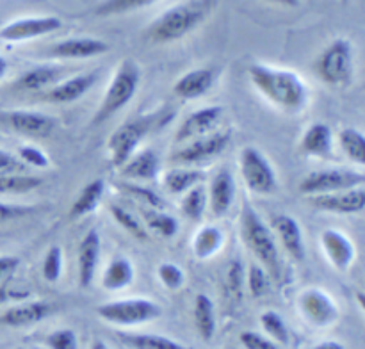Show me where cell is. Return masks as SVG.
I'll return each instance as SVG.
<instances>
[{"label":"cell","instance_id":"cell-1","mask_svg":"<svg viewBox=\"0 0 365 349\" xmlns=\"http://www.w3.org/2000/svg\"><path fill=\"white\" fill-rule=\"evenodd\" d=\"M250 78L266 98L285 110H299L307 102V88L298 73L278 68L252 64Z\"/></svg>","mask_w":365,"mask_h":349},{"label":"cell","instance_id":"cell-2","mask_svg":"<svg viewBox=\"0 0 365 349\" xmlns=\"http://www.w3.org/2000/svg\"><path fill=\"white\" fill-rule=\"evenodd\" d=\"M210 0H187L171 7L146 27L145 34L152 43H171L195 31L209 13Z\"/></svg>","mask_w":365,"mask_h":349},{"label":"cell","instance_id":"cell-3","mask_svg":"<svg viewBox=\"0 0 365 349\" xmlns=\"http://www.w3.org/2000/svg\"><path fill=\"white\" fill-rule=\"evenodd\" d=\"M241 230L246 244H248L250 249L255 253L257 259L267 267V271H269V274L274 280H280L282 266L277 242H274L273 235H271L266 223L260 219L259 214H257L248 203H245V207H242Z\"/></svg>","mask_w":365,"mask_h":349},{"label":"cell","instance_id":"cell-4","mask_svg":"<svg viewBox=\"0 0 365 349\" xmlns=\"http://www.w3.org/2000/svg\"><path fill=\"white\" fill-rule=\"evenodd\" d=\"M139 82H141V70H139V66L135 64V61H121L116 73H114L113 82H110L106 95H103L100 109L96 110L95 118H93V125L103 123V121L109 120L110 116H114L118 110L123 109V107L134 98Z\"/></svg>","mask_w":365,"mask_h":349},{"label":"cell","instance_id":"cell-5","mask_svg":"<svg viewBox=\"0 0 365 349\" xmlns=\"http://www.w3.org/2000/svg\"><path fill=\"white\" fill-rule=\"evenodd\" d=\"M316 71L330 85H344L353 75V48L348 39H335L317 57Z\"/></svg>","mask_w":365,"mask_h":349},{"label":"cell","instance_id":"cell-6","mask_svg":"<svg viewBox=\"0 0 365 349\" xmlns=\"http://www.w3.org/2000/svg\"><path fill=\"white\" fill-rule=\"evenodd\" d=\"M96 312L107 323L121 324V326L148 323L160 316L159 305L150 299H123V301L106 303L98 306Z\"/></svg>","mask_w":365,"mask_h":349},{"label":"cell","instance_id":"cell-7","mask_svg":"<svg viewBox=\"0 0 365 349\" xmlns=\"http://www.w3.org/2000/svg\"><path fill=\"white\" fill-rule=\"evenodd\" d=\"M365 182L364 173L349 170H323L314 171L309 177H305L299 184V191L303 194L316 196L328 194V192L348 191V189L362 187Z\"/></svg>","mask_w":365,"mask_h":349},{"label":"cell","instance_id":"cell-8","mask_svg":"<svg viewBox=\"0 0 365 349\" xmlns=\"http://www.w3.org/2000/svg\"><path fill=\"white\" fill-rule=\"evenodd\" d=\"M241 173L250 191L271 194L277 191V174L262 152L248 146L241 152Z\"/></svg>","mask_w":365,"mask_h":349},{"label":"cell","instance_id":"cell-9","mask_svg":"<svg viewBox=\"0 0 365 349\" xmlns=\"http://www.w3.org/2000/svg\"><path fill=\"white\" fill-rule=\"evenodd\" d=\"M146 132H148L146 120H130L114 130L113 137L109 139L110 159H113L114 167H123L127 164Z\"/></svg>","mask_w":365,"mask_h":349},{"label":"cell","instance_id":"cell-10","mask_svg":"<svg viewBox=\"0 0 365 349\" xmlns=\"http://www.w3.org/2000/svg\"><path fill=\"white\" fill-rule=\"evenodd\" d=\"M63 21L57 16H34L20 18V20L9 21L0 28V39L7 43L27 41V39L41 38V36L56 32L61 28Z\"/></svg>","mask_w":365,"mask_h":349},{"label":"cell","instance_id":"cell-11","mask_svg":"<svg viewBox=\"0 0 365 349\" xmlns=\"http://www.w3.org/2000/svg\"><path fill=\"white\" fill-rule=\"evenodd\" d=\"M309 203L319 210L335 214H359L365 209V191L362 187L348 191L328 192V194L310 196Z\"/></svg>","mask_w":365,"mask_h":349},{"label":"cell","instance_id":"cell-12","mask_svg":"<svg viewBox=\"0 0 365 349\" xmlns=\"http://www.w3.org/2000/svg\"><path fill=\"white\" fill-rule=\"evenodd\" d=\"M110 50V45L98 38H70L56 43L48 48V56L56 59H89L102 56Z\"/></svg>","mask_w":365,"mask_h":349},{"label":"cell","instance_id":"cell-13","mask_svg":"<svg viewBox=\"0 0 365 349\" xmlns=\"http://www.w3.org/2000/svg\"><path fill=\"white\" fill-rule=\"evenodd\" d=\"M232 134L230 132H220V134H212L210 137H203L195 141L192 145L185 146V148L178 150L177 153L171 155L173 162H200V160L210 159V157L220 155L225 152L228 145H230Z\"/></svg>","mask_w":365,"mask_h":349},{"label":"cell","instance_id":"cell-14","mask_svg":"<svg viewBox=\"0 0 365 349\" xmlns=\"http://www.w3.org/2000/svg\"><path fill=\"white\" fill-rule=\"evenodd\" d=\"M299 305H302V312L309 321H312L317 326H327V324L334 323L339 316L337 306L334 305L330 298L324 292L310 288L305 291L299 298Z\"/></svg>","mask_w":365,"mask_h":349},{"label":"cell","instance_id":"cell-15","mask_svg":"<svg viewBox=\"0 0 365 349\" xmlns=\"http://www.w3.org/2000/svg\"><path fill=\"white\" fill-rule=\"evenodd\" d=\"M271 226L277 231L285 251L292 259L298 260V262L305 260V242H303L302 228L294 217H291L289 214H274L273 219H271Z\"/></svg>","mask_w":365,"mask_h":349},{"label":"cell","instance_id":"cell-16","mask_svg":"<svg viewBox=\"0 0 365 349\" xmlns=\"http://www.w3.org/2000/svg\"><path fill=\"white\" fill-rule=\"evenodd\" d=\"M221 116H223V107L220 105L205 107V109H200L196 110V113L189 114V116L185 118L184 123L180 125V128L177 130L175 141L184 142L187 141V139L196 137V135L207 134V132H210L212 128H216Z\"/></svg>","mask_w":365,"mask_h":349},{"label":"cell","instance_id":"cell-17","mask_svg":"<svg viewBox=\"0 0 365 349\" xmlns=\"http://www.w3.org/2000/svg\"><path fill=\"white\" fill-rule=\"evenodd\" d=\"M100 259V235L96 230H89L82 239L78 248V281L82 287H89L95 278Z\"/></svg>","mask_w":365,"mask_h":349},{"label":"cell","instance_id":"cell-18","mask_svg":"<svg viewBox=\"0 0 365 349\" xmlns=\"http://www.w3.org/2000/svg\"><path fill=\"white\" fill-rule=\"evenodd\" d=\"M321 242H323V248L330 262L337 269L344 271L351 266L353 259H355V248H353L351 241L342 231L324 230L323 235H321Z\"/></svg>","mask_w":365,"mask_h":349},{"label":"cell","instance_id":"cell-19","mask_svg":"<svg viewBox=\"0 0 365 349\" xmlns=\"http://www.w3.org/2000/svg\"><path fill=\"white\" fill-rule=\"evenodd\" d=\"M11 127L20 134L39 135L46 137L56 128V121L43 113H32V110H14L7 116Z\"/></svg>","mask_w":365,"mask_h":349},{"label":"cell","instance_id":"cell-20","mask_svg":"<svg viewBox=\"0 0 365 349\" xmlns=\"http://www.w3.org/2000/svg\"><path fill=\"white\" fill-rule=\"evenodd\" d=\"M214 75L212 70L209 68H198V70H191L187 71L185 75H182L173 85L175 95L180 96V98L191 100V98H198V96L205 95L214 84Z\"/></svg>","mask_w":365,"mask_h":349},{"label":"cell","instance_id":"cell-21","mask_svg":"<svg viewBox=\"0 0 365 349\" xmlns=\"http://www.w3.org/2000/svg\"><path fill=\"white\" fill-rule=\"evenodd\" d=\"M96 77H98V75L91 71V73H82V75H77V77L68 78V80L53 85V88L48 91V95H46V98H48L50 102H56V103L75 102V100L84 96L86 93L95 85Z\"/></svg>","mask_w":365,"mask_h":349},{"label":"cell","instance_id":"cell-22","mask_svg":"<svg viewBox=\"0 0 365 349\" xmlns=\"http://www.w3.org/2000/svg\"><path fill=\"white\" fill-rule=\"evenodd\" d=\"M52 313V306L46 301H34L27 303V305H16L11 306L9 310L0 316V323L6 326H29L38 321H43Z\"/></svg>","mask_w":365,"mask_h":349},{"label":"cell","instance_id":"cell-23","mask_svg":"<svg viewBox=\"0 0 365 349\" xmlns=\"http://www.w3.org/2000/svg\"><path fill=\"white\" fill-rule=\"evenodd\" d=\"M235 198V182L230 171L223 170L214 177L210 184V210L216 217L225 216L230 210Z\"/></svg>","mask_w":365,"mask_h":349},{"label":"cell","instance_id":"cell-24","mask_svg":"<svg viewBox=\"0 0 365 349\" xmlns=\"http://www.w3.org/2000/svg\"><path fill=\"white\" fill-rule=\"evenodd\" d=\"M302 152L310 157H328L334 146V135L328 125L314 123L302 139Z\"/></svg>","mask_w":365,"mask_h":349},{"label":"cell","instance_id":"cell-25","mask_svg":"<svg viewBox=\"0 0 365 349\" xmlns=\"http://www.w3.org/2000/svg\"><path fill=\"white\" fill-rule=\"evenodd\" d=\"M121 173L135 180H152L159 173V159L152 150H143L141 153L132 155L127 160V164L121 167Z\"/></svg>","mask_w":365,"mask_h":349},{"label":"cell","instance_id":"cell-26","mask_svg":"<svg viewBox=\"0 0 365 349\" xmlns=\"http://www.w3.org/2000/svg\"><path fill=\"white\" fill-rule=\"evenodd\" d=\"M61 73L59 66L53 64H41V66H34L29 71H25L20 78L16 80V89H25V91H38V89L46 88L52 82L57 80Z\"/></svg>","mask_w":365,"mask_h":349},{"label":"cell","instance_id":"cell-27","mask_svg":"<svg viewBox=\"0 0 365 349\" xmlns=\"http://www.w3.org/2000/svg\"><path fill=\"white\" fill-rule=\"evenodd\" d=\"M118 338L130 349H191L187 345L180 344V342L171 340L168 337H160V335L123 333V331H118Z\"/></svg>","mask_w":365,"mask_h":349},{"label":"cell","instance_id":"cell-28","mask_svg":"<svg viewBox=\"0 0 365 349\" xmlns=\"http://www.w3.org/2000/svg\"><path fill=\"white\" fill-rule=\"evenodd\" d=\"M103 191H106V182L102 178H96V180L89 182L84 189L81 191V194L77 196V199L73 202L70 209L71 217H82L86 214L93 212V210L98 207L100 199H102Z\"/></svg>","mask_w":365,"mask_h":349},{"label":"cell","instance_id":"cell-29","mask_svg":"<svg viewBox=\"0 0 365 349\" xmlns=\"http://www.w3.org/2000/svg\"><path fill=\"white\" fill-rule=\"evenodd\" d=\"M134 278V267L127 259H116L107 266L103 273L102 285L109 291H118V288L127 287Z\"/></svg>","mask_w":365,"mask_h":349},{"label":"cell","instance_id":"cell-30","mask_svg":"<svg viewBox=\"0 0 365 349\" xmlns=\"http://www.w3.org/2000/svg\"><path fill=\"white\" fill-rule=\"evenodd\" d=\"M196 326L203 340H210L216 331V317H214V305L209 296L198 294L195 301Z\"/></svg>","mask_w":365,"mask_h":349},{"label":"cell","instance_id":"cell-31","mask_svg":"<svg viewBox=\"0 0 365 349\" xmlns=\"http://www.w3.org/2000/svg\"><path fill=\"white\" fill-rule=\"evenodd\" d=\"M223 244V234L216 226H203L192 241V251L198 259L205 260L212 256Z\"/></svg>","mask_w":365,"mask_h":349},{"label":"cell","instance_id":"cell-32","mask_svg":"<svg viewBox=\"0 0 365 349\" xmlns=\"http://www.w3.org/2000/svg\"><path fill=\"white\" fill-rule=\"evenodd\" d=\"M143 219L146 223V230L155 231L160 237L171 239L178 231V221L163 210L143 209Z\"/></svg>","mask_w":365,"mask_h":349},{"label":"cell","instance_id":"cell-33","mask_svg":"<svg viewBox=\"0 0 365 349\" xmlns=\"http://www.w3.org/2000/svg\"><path fill=\"white\" fill-rule=\"evenodd\" d=\"M202 180V171L171 170L168 171L166 177H164V187H166L171 194H182V192H187L189 189L198 185Z\"/></svg>","mask_w":365,"mask_h":349},{"label":"cell","instance_id":"cell-34","mask_svg":"<svg viewBox=\"0 0 365 349\" xmlns=\"http://www.w3.org/2000/svg\"><path fill=\"white\" fill-rule=\"evenodd\" d=\"M41 184V178L31 174H0V194H25Z\"/></svg>","mask_w":365,"mask_h":349},{"label":"cell","instance_id":"cell-35","mask_svg":"<svg viewBox=\"0 0 365 349\" xmlns=\"http://www.w3.org/2000/svg\"><path fill=\"white\" fill-rule=\"evenodd\" d=\"M153 2H157V0H102L95 13L98 16H116V14L132 13V11L148 7Z\"/></svg>","mask_w":365,"mask_h":349},{"label":"cell","instance_id":"cell-36","mask_svg":"<svg viewBox=\"0 0 365 349\" xmlns=\"http://www.w3.org/2000/svg\"><path fill=\"white\" fill-rule=\"evenodd\" d=\"M341 146L346 155L356 164L365 162V137L355 128H344L341 132Z\"/></svg>","mask_w":365,"mask_h":349},{"label":"cell","instance_id":"cell-37","mask_svg":"<svg viewBox=\"0 0 365 349\" xmlns=\"http://www.w3.org/2000/svg\"><path fill=\"white\" fill-rule=\"evenodd\" d=\"M207 209V191L202 185H195L185 192L182 199V212L191 219H200Z\"/></svg>","mask_w":365,"mask_h":349},{"label":"cell","instance_id":"cell-38","mask_svg":"<svg viewBox=\"0 0 365 349\" xmlns=\"http://www.w3.org/2000/svg\"><path fill=\"white\" fill-rule=\"evenodd\" d=\"M110 212H113V217L118 221V224H120L121 228H125L132 237L139 239V241H146V239H148V230H146V228L143 226L141 221H139L134 214L128 212L127 209H123V207L120 205H114L113 209H110Z\"/></svg>","mask_w":365,"mask_h":349},{"label":"cell","instance_id":"cell-39","mask_svg":"<svg viewBox=\"0 0 365 349\" xmlns=\"http://www.w3.org/2000/svg\"><path fill=\"white\" fill-rule=\"evenodd\" d=\"M260 324H262V328L271 335V337L277 338L282 344H287L289 331L280 313L274 312V310H267V312H264L262 316H260Z\"/></svg>","mask_w":365,"mask_h":349},{"label":"cell","instance_id":"cell-40","mask_svg":"<svg viewBox=\"0 0 365 349\" xmlns=\"http://www.w3.org/2000/svg\"><path fill=\"white\" fill-rule=\"evenodd\" d=\"M61 271H63V249L59 246H52L43 260V276L46 281H57Z\"/></svg>","mask_w":365,"mask_h":349},{"label":"cell","instance_id":"cell-41","mask_svg":"<svg viewBox=\"0 0 365 349\" xmlns=\"http://www.w3.org/2000/svg\"><path fill=\"white\" fill-rule=\"evenodd\" d=\"M123 191L128 192L132 198H135V199H139L141 203H146V205H150L152 209H157V210L164 209L163 198H160L157 192H153L152 189L141 187V185H134V184H125Z\"/></svg>","mask_w":365,"mask_h":349},{"label":"cell","instance_id":"cell-42","mask_svg":"<svg viewBox=\"0 0 365 349\" xmlns=\"http://www.w3.org/2000/svg\"><path fill=\"white\" fill-rule=\"evenodd\" d=\"M46 344L50 349H77V335L71 330H57L46 337Z\"/></svg>","mask_w":365,"mask_h":349},{"label":"cell","instance_id":"cell-43","mask_svg":"<svg viewBox=\"0 0 365 349\" xmlns=\"http://www.w3.org/2000/svg\"><path fill=\"white\" fill-rule=\"evenodd\" d=\"M267 274L262 267L259 266H252L248 271V287H250V294L253 298H260L262 294H266L267 291Z\"/></svg>","mask_w":365,"mask_h":349},{"label":"cell","instance_id":"cell-44","mask_svg":"<svg viewBox=\"0 0 365 349\" xmlns=\"http://www.w3.org/2000/svg\"><path fill=\"white\" fill-rule=\"evenodd\" d=\"M159 278L168 288H178L184 283V273L178 266L175 264H160L159 266Z\"/></svg>","mask_w":365,"mask_h":349},{"label":"cell","instance_id":"cell-45","mask_svg":"<svg viewBox=\"0 0 365 349\" xmlns=\"http://www.w3.org/2000/svg\"><path fill=\"white\" fill-rule=\"evenodd\" d=\"M227 287L230 291V294H234L235 298H241V287H242V266L241 262L234 260L230 262L227 269Z\"/></svg>","mask_w":365,"mask_h":349},{"label":"cell","instance_id":"cell-46","mask_svg":"<svg viewBox=\"0 0 365 349\" xmlns=\"http://www.w3.org/2000/svg\"><path fill=\"white\" fill-rule=\"evenodd\" d=\"M20 157L25 164H31L34 167H48L50 166V160L41 150L38 148H32V146H25V148L20 150Z\"/></svg>","mask_w":365,"mask_h":349},{"label":"cell","instance_id":"cell-47","mask_svg":"<svg viewBox=\"0 0 365 349\" xmlns=\"http://www.w3.org/2000/svg\"><path fill=\"white\" fill-rule=\"evenodd\" d=\"M34 212L32 207H21V205H7V203H0V223L2 221H13L20 219V217L29 216Z\"/></svg>","mask_w":365,"mask_h":349},{"label":"cell","instance_id":"cell-48","mask_svg":"<svg viewBox=\"0 0 365 349\" xmlns=\"http://www.w3.org/2000/svg\"><path fill=\"white\" fill-rule=\"evenodd\" d=\"M241 342L246 349H278L273 342L264 338L262 335L253 333V331H246V333H242Z\"/></svg>","mask_w":365,"mask_h":349},{"label":"cell","instance_id":"cell-49","mask_svg":"<svg viewBox=\"0 0 365 349\" xmlns=\"http://www.w3.org/2000/svg\"><path fill=\"white\" fill-rule=\"evenodd\" d=\"M18 266H20V259H18V256H0V280H2L4 276H7V274H13Z\"/></svg>","mask_w":365,"mask_h":349},{"label":"cell","instance_id":"cell-50","mask_svg":"<svg viewBox=\"0 0 365 349\" xmlns=\"http://www.w3.org/2000/svg\"><path fill=\"white\" fill-rule=\"evenodd\" d=\"M13 170H20L18 160L14 159L11 153L0 150V173H6V171H13Z\"/></svg>","mask_w":365,"mask_h":349},{"label":"cell","instance_id":"cell-51","mask_svg":"<svg viewBox=\"0 0 365 349\" xmlns=\"http://www.w3.org/2000/svg\"><path fill=\"white\" fill-rule=\"evenodd\" d=\"M314 349H344V348H342V344H339V342L328 340V342H321V344H317Z\"/></svg>","mask_w":365,"mask_h":349},{"label":"cell","instance_id":"cell-52","mask_svg":"<svg viewBox=\"0 0 365 349\" xmlns=\"http://www.w3.org/2000/svg\"><path fill=\"white\" fill-rule=\"evenodd\" d=\"M267 2L277 4V6H285V7L299 6V0H267Z\"/></svg>","mask_w":365,"mask_h":349},{"label":"cell","instance_id":"cell-53","mask_svg":"<svg viewBox=\"0 0 365 349\" xmlns=\"http://www.w3.org/2000/svg\"><path fill=\"white\" fill-rule=\"evenodd\" d=\"M7 68H9V64H7L6 57H2V56H0V80H2V78L6 77V73H7Z\"/></svg>","mask_w":365,"mask_h":349},{"label":"cell","instance_id":"cell-54","mask_svg":"<svg viewBox=\"0 0 365 349\" xmlns=\"http://www.w3.org/2000/svg\"><path fill=\"white\" fill-rule=\"evenodd\" d=\"M91 349H109V348H107V345H106V344H103V342H102V340H96V342H95V344H93V345H91Z\"/></svg>","mask_w":365,"mask_h":349},{"label":"cell","instance_id":"cell-55","mask_svg":"<svg viewBox=\"0 0 365 349\" xmlns=\"http://www.w3.org/2000/svg\"><path fill=\"white\" fill-rule=\"evenodd\" d=\"M18 349H25V348H18Z\"/></svg>","mask_w":365,"mask_h":349}]
</instances>
